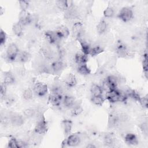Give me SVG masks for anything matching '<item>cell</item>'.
Here are the masks:
<instances>
[{"instance_id": "7402d4cb", "label": "cell", "mask_w": 148, "mask_h": 148, "mask_svg": "<svg viewBox=\"0 0 148 148\" xmlns=\"http://www.w3.org/2000/svg\"><path fill=\"white\" fill-rule=\"evenodd\" d=\"M105 80L112 90L116 88L117 85L119 84V77L114 75H110L107 76Z\"/></svg>"}, {"instance_id": "5b68a950", "label": "cell", "mask_w": 148, "mask_h": 148, "mask_svg": "<svg viewBox=\"0 0 148 148\" xmlns=\"http://www.w3.org/2000/svg\"><path fill=\"white\" fill-rule=\"evenodd\" d=\"M10 123L16 127H20L24 123V119L22 115L19 113L12 112L9 113Z\"/></svg>"}, {"instance_id": "603a6c76", "label": "cell", "mask_w": 148, "mask_h": 148, "mask_svg": "<svg viewBox=\"0 0 148 148\" xmlns=\"http://www.w3.org/2000/svg\"><path fill=\"white\" fill-rule=\"evenodd\" d=\"M77 71L79 73L83 76H87L91 73V70L87 65V64L77 65Z\"/></svg>"}, {"instance_id": "30bf717a", "label": "cell", "mask_w": 148, "mask_h": 148, "mask_svg": "<svg viewBox=\"0 0 148 148\" xmlns=\"http://www.w3.org/2000/svg\"><path fill=\"white\" fill-rule=\"evenodd\" d=\"M51 66L52 69V73L58 74L61 73L64 70V69L65 68L66 64L62 60H57L51 62Z\"/></svg>"}, {"instance_id": "44dd1931", "label": "cell", "mask_w": 148, "mask_h": 148, "mask_svg": "<svg viewBox=\"0 0 148 148\" xmlns=\"http://www.w3.org/2000/svg\"><path fill=\"white\" fill-rule=\"evenodd\" d=\"M31 56L29 54V53L26 51H19L16 60L17 61L20 62H28L30 59H31Z\"/></svg>"}, {"instance_id": "ffe728a7", "label": "cell", "mask_w": 148, "mask_h": 148, "mask_svg": "<svg viewBox=\"0 0 148 148\" xmlns=\"http://www.w3.org/2000/svg\"><path fill=\"white\" fill-rule=\"evenodd\" d=\"M77 40L80 43L82 52L87 56L89 55L91 47H90V46L88 43V42L85 39H84L83 38H80L79 39H77Z\"/></svg>"}, {"instance_id": "cb8c5ba5", "label": "cell", "mask_w": 148, "mask_h": 148, "mask_svg": "<svg viewBox=\"0 0 148 148\" xmlns=\"http://www.w3.org/2000/svg\"><path fill=\"white\" fill-rule=\"evenodd\" d=\"M108 28V23L105 20H101L97 25V31L98 34H105Z\"/></svg>"}, {"instance_id": "e0dca14e", "label": "cell", "mask_w": 148, "mask_h": 148, "mask_svg": "<svg viewBox=\"0 0 148 148\" xmlns=\"http://www.w3.org/2000/svg\"><path fill=\"white\" fill-rule=\"evenodd\" d=\"M16 79L14 75L10 72H6L3 74V83L6 86L12 85L15 83Z\"/></svg>"}, {"instance_id": "f35d334b", "label": "cell", "mask_w": 148, "mask_h": 148, "mask_svg": "<svg viewBox=\"0 0 148 148\" xmlns=\"http://www.w3.org/2000/svg\"><path fill=\"white\" fill-rule=\"evenodd\" d=\"M139 103L140 104V105L144 108H147V105H148V99H147V97L145 96V97H143L140 98L139 101Z\"/></svg>"}, {"instance_id": "6da1fadb", "label": "cell", "mask_w": 148, "mask_h": 148, "mask_svg": "<svg viewBox=\"0 0 148 148\" xmlns=\"http://www.w3.org/2000/svg\"><path fill=\"white\" fill-rule=\"evenodd\" d=\"M19 51H20L17 45L14 43H10L7 47L6 50L5 56L6 60L10 62L15 61Z\"/></svg>"}, {"instance_id": "836d02e7", "label": "cell", "mask_w": 148, "mask_h": 148, "mask_svg": "<svg viewBox=\"0 0 148 148\" xmlns=\"http://www.w3.org/2000/svg\"><path fill=\"white\" fill-rule=\"evenodd\" d=\"M56 6L57 8L65 12L67 10V5H66V1L64 0H58L56 2Z\"/></svg>"}, {"instance_id": "3957f363", "label": "cell", "mask_w": 148, "mask_h": 148, "mask_svg": "<svg viewBox=\"0 0 148 148\" xmlns=\"http://www.w3.org/2000/svg\"><path fill=\"white\" fill-rule=\"evenodd\" d=\"M33 91L36 95L39 97H44L48 91L47 86L43 83L37 82L34 85Z\"/></svg>"}, {"instance_id": "d4e9b609", "label": "cell", "mask_w": 148, "mask_h": 148, "mask_svg": "<svg viewBox=\"0 0 148 148\" xmlns=\"http://www.w3.org/2000/svg\"><path fill=\"white\" fill-rule=\"evenodd\" d=\"M23 25L19 22H17L13 24L12 27V31L17 36H21L23 34Z\"/></svg>"}, {"instance_id": "d6986e66", "label": "cell", "mask_w": 148, "mask_h": 148, "mask_svg": "<svg viewBox=\"0 0 148 148\" xmlns=\"http://www.w3.org/2000/svg\"><path fill=\"white\" fill-rule=\"evenodd\" d=\"M61 126L64 131V133L66 136H68L72 131V122L68 119L64 120L61 123Z\"/></svg>"}, {"instance_id": "2e32d148", "label": "cell", "mask_w": 148, "mask_h": 148, "mask_svg": "<svg viewBox=\"0 0 148 148\" xmlns=\"http://www.w3.org/2000/svg\"><path fill=\"white\" fill-rule=\"evenodd\" d=\"M56 32L61 39L67 38L70 34L68 28L65 25H61L58 27Z\"/></svg>"}, {"instance_id": "b9f144b4", "label": "cell", "mask_w": 148, "mask_h": 148, "mask_svg": "<svg viewBox=\"0 0 148 148\" xmlns=\"http://www.w3.org/2000/svg\"><path fill=\"white\" fill-rule=\"evenodd\" d=\"M96 147V146H95L94 145H93L92 143H89L88 145H87L86 146V147H91V148H92V147Z\"/></svg>"}, {"instance_id": "8d00e7d4", "label": "cell", "mask_w": 148, "mask_h": 148, "mask_svg": "<svg viewBox=\"0 0 148 148\" xmlns=\"http://www.w3.org/2000/svg\"><path fill=\"white\" fill-rule=\"evenodd\" d=\"M6 39H7L6 34L5 33V32L2 29H1V32H0V43H1V46H2V45H5V43H6Z\"/></svg>"}, {"instance_id": "83f0119b", "label": "cell", "mask_w": 148, "mask_h": 148, "mask_svg": "<svg viewBox=\"0 0 148 148\" xmlns=\"http://www.w3.org/2000/svg\"><path fill=\"white\" fill-rule=\"evenodd\" d=\"M103 143L107 146H112L114 144V138L111 134H106L103 136Z\"/></svg>"}, {"instance_id": "5bb4252c", "label": "cell", "mask_w": 148, "mask_h": 148, "mask_svg": "<svg viewBox=\"0 0 148 148\" xmlns=\"http://www.w3.org/2000/svg\"><path fill=\"white\" fill-rule=\"evenodd\" d=\"M76 101L73 97L70 95H65L63 97L62 103L65 107L67 108H72L76 103Z\"/></svg>"}, {"instance_id": "8992f818", "label": "cell", "mask_w": 148, "mask_h": 148, "mask_svg": "<svg viewBox=\"0 0 148 148\" xmlns=\"http://www.w3.org/2000/svg\"><path fill=\"white\" fill-rule=\"evenodd\" d=\"M33 17L27 10H21L19 14V22L23 25H28L32 23Z\"/></svg>"}, {"instance_id": "f546056e", "label": "cell", "mask_w": 148, "mask_h": 148, "mask_svg": "<svg viewBox=\"0 0 148 148\" xmlns=\"http://www.w3.org/2000/svg\"><path fill=\"white\" fill-rule=\"evenodd\" d=\"M83 112V108L80 104H78L77 102L75 105L71 108V114L72 116H77L81 114Z\"/></svg>"}, {"instance_id": "1f68e13d", "label": "cell", "mask_w": 148, "mask_h": 148, "mask_svg": "<svg viewBox=\"0 0 148 148\" xmlns=\"http://www.w3.org/2000/svg\"><path fill=\"white\" fill-rule=\"evenodd\" d=\"M34 91L33 89H31L30 88H27L24 90L23 92V97L25 100L29 101L32 99L34 95Z\"/></svg>"}, {"instance_id": "f1b7e54d", "label": "cell", "mask_w": 148, "mask_h": 148, "mask_svg": "<svg viewBox=\"0 0 148 148\" xmlns=\"http://www.w3.org/2000/svg\"><path fill=\"white\" fill-rule=\"evenodd\" d=\"M103 51H104V49L101 46L97 45L91 48L89 55H91L92 57H95L100 54Z\"/></svg>"}, {"instance_id": "8fae6325", "label": "cell", "mask_w": 148, "mask_h": 148, "mask_svg": "<svg viewBox=\"0 0 148 148\" xmlns=\"http://www.w3.org/2000/svg\"><path fill=\"white\" fill-rule=\"evenodd\" d=\"M63 97L64 96L62 94L50 92L49 97V102L53 106L58 107L60 106L61 103L62 101Z\"/></svg>"}, {"instance_id": "4316f807", "label": "cell", "mask_w": 148, "mask_h": 148, "mask_svg": "<svg viewBox=\"0 0 148 148\" xmlns=\"http://www.w3.org/2000/svg\"><path fill=\"white\" fill-rule=\"evenodd\" d=\"M38 110L35 108H28L24 110L23 114L24 116L27 118H32V117H36L38 113Z\"/></svg>"}, {"instance_id": "9c48e42d", "label": "cell", "mask_w": 148, "mask_h": 148, "mask_svg": "<svg viewBox=\"0 0 148 148\" xmlns=\"http://www.w3.org/2000/svg\"><path fill=\"white\" fill-rule=\"evenodd\" d=\"M72 37L77 40L83 34V27L80 22H75L73 23L72 28Z\"/></svg>"}, {"instance_id": "7a4b0ae2", "label": "cell", "mask_w": 148, "mask_h": 148, "mask_svg": "<svg viewBox=\"0 0 148 148\" xmlns=\"http://www.w3.org/2000/svg\"><path fill=\"white\" fill-rule=\"evenodd\" d=\"M117 17L123 22H128L134 17L133 10L129 7H124L120 9Z\"/></svg>"}, {"instance_id": "52a82bcc", "label": "cell", "mask_w": 148, "mask_h": 148, "mask_svg": "<svg viewBox=\"0 0 148 148\" xmlns=\"http://www.w3.org/2000/svg\"><path fill=\"white\" fill-rule=\"evenodd\" d=\"M81 142V138L79 134H69L67 138L64 140L65 145L68 146L74 147L78 146Z\"/></svg>"}, {"instance_id": "4fadbf2b", "label": "cell", "mask_w": 148, "mask_h": 148, "mask_svg": "<svg viewBox=\"0 0 148 148\" xmlns=\"http://www.w3.org/2000/svg\"><path fill=\"white\" fill-rule=\"evenodd\" d=\"M64 84L68 88L75 87L77 84V80L75 76L72 73H69L65 77Z\"/></svg>"}, {"instance_id": "60d3db41", "label": "cell", "mask_w": 148, "mask_h": 148, "mask_svg": "<svg viewBox=\"0 0 148 148\" xmlns=\"http://www.w3.org/2000/svg\"><path fill=\"white\" fill-rule=\"evenodd\" d=\"M140 128L143 134L147 135L148 133V127L146 122H143L140 124Z\"/></svg>"}, {"instance_id": "4dcf8cb0", "label": "cell", "mask_w": 148, "mask_h": 148, "mask_svg": "<svg viewBox=\"0 0 148 148\" xmlns=\"http://www.w3.org/2000/svg\"><path fill=\"white\" fill-rule=\"evenodd\" d=\"M91 101L92 103L97 106H101L104 101L105 99L102 97V95H98V96H93L92 95L91 98Z\"/></svg>"}, {"instance_id": "e575fe53", "label": "cell", "mask_w": 148, "mask_h": 148, "mask_svg": "<svg viewBox=\"0 0 148 148\" xmlns=\"http://www.w3.org/2000/svg\"><path fill=\"white\" fill-rule=\"evenodd\" d=\"M142 64H143V69L145 75L146 77L147 78V54L146 53L143 54Z\"/></svg>"}, {"instance_id": "ab89813d", "label": "cell", "mask_w": 148, "mask_h": 148, "mask_svg": "<svg viewBox=\"0 0 148 148\" xmlns=\"http://www.w3.org/2000/svg\"><path fill=\"white\" fill-rule=\"evenodd\" d=\"M6 85L5 84H4L3 83H2L1 85V90H0V95H1V98L2 100L4 97L6 96Z\"/></svg>"}, {"instance_id": "277c9868", "label": "cell", "mask_w": 148, "mask_h": 148, "mask_svg": "<svg viewBox=\"0 0 148 148\" xmlns=\"http://www.w3.org/2000/svg\"><path fill=\"white\" fill-rule=\"evenodd\" d=\"M45 37L48 43L50 45H56L57 46L62 40L56 31H47L45 34Z\"/></svg>"}, {"instance_id": "ac0fdd59", "label": "cell", "mask_w": 148, "mask_h": 148, "mask_svg": "<svg viewBox=\"0 0 148 148\" xmlns=\"http://www.w3.org/2000/svg\"><path fill=\"white\" fill-rule=\"evenodd\" d=\"M124 140L126 143L130 145H136L138 143V140L136 136L133 133H127L124 136Z\"/></svg>"}, {"instance_id": "74e56055", "label": "cell", "mask_w": 148, "mask_h": 148, "mask_svg": "<svg viewBox=\"0 0 148 148\" xmlns=\"http://www.w3.org/2000/svg\"><path fill=\"white\" fill-rule=\"evenodd\" d=\"M21 10H27L29 7V2L27 1H20L18 2Z\"/></svg>"}, {"instance_id": "7c38bea8", "label": "cell", "mask_w": 148, "mask_h": 148, "mask_svg": "<svg viewBox=\"0 0 148 148\" xmlns=\"http://www.w3.org/2000/svg\"><path fill=\"white\" fill-rule=\"evenodd\" d=\"M120 123L117 117V113L113 112L109 114L108 117V126L109 128H115L119 127Z\"/></svg>"}, {"instance_id": "9a60e30c", "label": "cell", "mask_w": 148, "mask_h": 148, "mask_svg": "<svg viewBox=\"0 0 148 148\" xmlns=\"http://www.w3.org/2000/svg\"><path fill=\"white\" fill-rule=\"evenodd\" d=\"M73 60L77 65L87 64L88 61V57L87 55L82 53H76L74 55Z\"/></svg>"}, {"instance_id": "d590c367", "label": "cell", "mask_w": 148, "mask_h": 148, "mask_svg": "<svg viewBox=\"0 0 148 148\" xmlns=\"http://www.w3.org/2000/svg\"><path fill=\"white\" fill-rule=\"evenodd\" d=\"M8 146L11 148H18V140L14 138H12L9 139Z\"/></svg>"}, {"instance_id": "484cf974", "label": "cell", "mask_w": 148, "mask_h": 148, "mask_svg": "<svg viewBox=\"0 0 148 148\" xmlns=\"http://www.w3.org/2000/svg\"><path fill=\"white\" fill-rule=\"evenodd\" d=\"M90 92L93 96H98V95H102L103 90L101 86L97 84H92L90 87Z\"/></svg>"}, {"instance_id": "d6a6232c", "label": "cell", "mask_w": 148, "mask_h": 148, "mask_svg": "<svg viewBox=\"0 0 148 148\" xmlns=\"http://www.w3.org/2000/svg\"><path fill=\"white\" fill-rule=\"evenodd\" d=\"M114 15V9L108 6L103 11V16L105 18H112Z\"/></svg>"}, {"instance_id": "ba28073f", "label": "cell", "mask_w": 148, "mask_h": 148, "mask_svg": "<svg viewBox=\"0 0 148 148\" xmlns=\"http://www.w3.org/2000/svg\"><path fill=\"white\" fill-rule=\"evenodd\" d=\"M116 54L120 57H125L130 54V51L128 50L127 46L121 41H118L115 46Z\"/></svg>"}]
</instances>
